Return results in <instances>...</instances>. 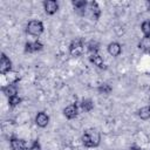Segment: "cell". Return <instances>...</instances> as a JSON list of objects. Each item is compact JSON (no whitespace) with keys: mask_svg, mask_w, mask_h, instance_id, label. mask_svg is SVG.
<instances>
[{"mask_svg":"<svg viewBox=\"0 0 150 150\" xmlns=\"http://www.w3.org/2000/svg\"><path fill=\"white\" fill-rule=\"evenodd\" d=\"M89 60L91 63H94L95 66H97L98 68H105L104 66V62H103V59L100 56L98 53H95V54H89Z\"/></svg>","mask_w":150,"mask_h":150,"instance_id":"5bb4252c","label":"cell"},{"mask_svg":"<svg viewBox=\"0 0 150 150\" xmlns=\"http://www.w3.org/2000/svg\"><path fill=\"white\" fill-rule=\"evenodd\" d=\"M2 93L9 98L18 95V88L15 84H7L6 87H2Z\"/></svg>","mask_w":150,"mask_h":150,"instance_id":"4fadbf2b","label":"cell"},{"mask_svg":"<svg viewBox=\"0 0 150 150\" xmlns=\"http://www.w3.org/2000/svg\"><path fill=\"white\" fill-rule=\"evenodd\" d=\"M43 8H45V12L48 15H53L57 12L59 4L55 0H46V1H43Z\"/></svg>","mask_w":150,"mask_h":150,"instance_id":"5b68a950","label":"cell"},{"mask_svg":"<svg viewBox=\"0 0 150 150\" xmlns=\"http://www.w3.org/2000/svg\"><path fill=\"white\" fill-rule=\"evenodd\" d=\"M88 52H89V54L98 53V43L96 41H90L88 43Z\"/></svg>","mask_w":150,"mask_h":150,"instance_id":"ffe728a7","label":"cell"},{"mask_svg":"<svg viewBox=\"0 0 150 150\" xmlns=\"http://www.w3.org/2000/svg\"><path fill=\"white\" fill-rule=\"evenodd\" d=\"M69 53L71 56H81L83 54V41L81 39H76L69 45Z\"/></svg>","mask_w":150,"mask_h":150,"instance_id":"3957f363","label":"cell"},{"mask_svg":"<svg viewBox=\"0 0 150 150\" xmlns=\"http://www.w3.org/2000/svg\"><path fill=\"white\" fill-rule=\"evenodd\" d=\"M97 90H98V93H100V94H109L112 89H111V87H110L109 84L103 83V84H101V86L97 88Z\"/></svg>","mask_w":150,"mask_h":150,"instance_id":"44dd1931","label":"cell"},{"mask_svg":"<svg viewBox=\"0 0 150 150\" xmlns=\"http://www.w3.org/2000/svg\"><path fill=\"white\" fill-rule=\"evenodd\" d=\"M21 103V98L16 95V96H13V97H9L8 98V104H9V107H16L18 104H20Z\"/></svg>","mask_w":150,"mask_h":150,"instance_id":"7402d4cb","label":"cell"},{"mask_svg":"<svg viewBox=\"0 0 150 150\" xmlns=\"http://www.w3.org/2000/svg\"><path fill=\"white\" fill-rule=\"evenodd\" d=\"M9 143L12 150H26V142L21 138H12Z\"/></svg>","mask_w":150,"mask_h":150,"instance_id":"7c38bea8","label":"cell"},{"mask_svg":"<svg viewBox=\"0 0 150 150\" xmlns=\"http://www.w3.org/2000/svg\"><path fill=\"white\" fill-rule=\"evenodd\" d=\"M71 4L74 6L75 11L80 15H84L87 13V7H88V2L87 1H84V0H74Z\"/></svg>","mask_w":150,"mask_h":150,"instance_id":"9c48e42d","label":"cell"},{"mask_svg":"<svg viewBox=\"0 0 150 150\" xmlns=\"http://www.w3.org/2000/svg\"><path fill=\"white\" fill-rule=\"evenodd\" d=\"M149 101H150V96H149Z\"/></svg>","mask_w":150,"mask_h":150,"instance_id":"484cf974","label":"cell"},{"mask_svg":"<svg viewBox=\"0 0 150 150\" xmlns=\"http://www.w3.org/2000/svg\"><path fill=\"white\" fill-rule=\"evenodd\" d=\"M87 11L90 13L91 18H94L95 20H97L101 15V9L98 7V4L96 1H91V2H88V7H87Z\"/></svg>","mask_w":150,"mask_h":150,"instance_id":"ba28073f","label":"cell"},{"mask_svg":"<svg viewBox=\"0 0 150 150\" xmlns=\"http://www.w3.org/2000/svg\"><path fill=\"white\" fill-rule=\"evenodd\" d=\"M141 30L143 33V35L145 38H150V21L146 20V21H143L142 25H141Z\"/></svg>","mask_w":150,"mask_h":150,"instance_id":"ac0fdd59","label":"cell"},{"mask_svg":"<svg viewBox=\"0 0 150 150\" xmlns=\"http://www.w3.org/2000/svg\"><path fill=\"white\" fill-rule=\"evenodd\" d=\"M77 114H79V107H77V104H75V103H71V104L67 105V107L63 109V115H64L68 120L75 118V117L77 116Z\"/></svg>","mask_w":150,"mask_h":150,"instance_id":"8992f818","label":"cell"},{"mask_svg":"<svg viewBox=\"0 0 150 150\" xmlns=\"http://www.w3.org/2000/svg\"><path fill=\"white\" fill-rule=\"evenodd\" d=\"M138 47H139L141 49H143L144 52H146V53L150 54V38H145V36H144V38L139 41Z\"/></svg>","mask_w":150,"mask_h":150,"instance_id":"2e32d148","label":"cell"},{"mask_svg":"<svg viewBox=\"0 0 150 150\" xmlns=\"http://www.w3.org/2000/svg\"><path fill=\"white\" fill-rule=\"evenodd\" d=\"M146 5H148V8H149V11H150V1H148Z\"/></svg>","mask_w":150,"mask_h":150,"instance_id":"cb8c5ba5","label":"cell"},{"mask_svg":"<svg viewBox=\"0 0 150 150\" xmlns=\"http://www.w3.org/2000/svg\"><path fill=\"white\" fill-rule=\"evenodd\" d=\"M28 150H41V145L39 144V142H34Z\"/></svg>","mask_w":150,"mask_h":150,"instance_id":"603a6c76","label":"cell"},{"mask_svg":"<svg viewBox=\"0 0 150 150\" xmlns=\"http://www.w3.org/2000/svg\"><path fill=\"white\" fill-rule=\"evenodd\" d=\"M9 71H12V61L9 60V57L6 56L5 53H2L0 60V73L1 75H6Z\"/></svg>","mask_w":150,"mask_h":150,"instance_id":"277c9868","label":"cell"},{"mask_svg":"<svg viewBox=\"0 0 150 150\" xmlns=\"http://www.w3.org/2000/svg\"><path fill=\"white\" fill-rule=\"evenodd\" d=\"M35 123H36L38 127L45 128V127H47L48 123H49V116H48L45 111H40V112H38V115L35 116Z\"/></svg>","mask_w":150,"mask_h":150,"instance_id":"52a82bcc","label":"cell"},{"mask_svg":"<svg viewBox=\"0 0 150 150\" xmlns=\"http://www.w3.org/2000/svg\"><path fill=\"white\" fill-rule=\"evenodd\" d=\"M6 77H7L8 81H9L8 84H15V83L20 80V75H19V73H18V71H14V70L7 73V74H6Z\"/></svg>","mask_w":150,"mask_h":150,"instance_id":"9a60e30c","label":"cell"},{"mask_svg":"<svg viewBox=\"0 0 150 150\" xmlns=\"http://www.w3.org/2000/svg\"><path fill=\"white\" fill-rule=\"evenodd\" d=\"M129 150H138V149H136V148H131V149H129Z\"/></svg>","mask_w":150,"mask_h":150,"instance_id":"d4e9b609","label":"cell"},{"mask_svg":"<svg viewBox=\"0 0 150 150\" xmlns=\"http://www.w3.org/2000/svg\"><path fill=\"white\" fill-rule=\"evenodd\" d=\"M26 32L32 36H40L43 33V23L39 20H30L27 25Z\"/></svg>","mask_w":150,"mask_h":150,"instance_id":"7a4b0ae2","label":"cell"},{"mask_svg":"<svg viewBox=\"0 0 150 150\" xmlns=\"http://www.w3.org/2000/svg\"><path fill=\"white\" fill-rule=\"evenodd\" d=\"M101 135L100 131L95 128L87 129L82 135V143L86 148H96L100 145Z\"/></svg>","mask_w":150,"mask_h":150,"instance_id":"6da1fadb","label":"cell"},{"mask_svg":"<svg viewBox=\"0 0 150 150\" xmlns=\"http://www.w3.org/2000/svg\"><path fill=\"white\" fill-rule=\"evenodd\" d=\"M43 48V45L40 41H33V42H27L25 45V52L26 53H35L39 52Z\"/></svg>","mask_w":150,"mask_h":150,"instance_id":"30bf717a","label":"cell"},{"mask_svg":"<svg viewBox=\"0 0 150 150\" xmlns=\"http://www.w3.org/2000/svg\"><path fill=\"white\" fill-rule=\"evenodd\" d=\"M81 108H82V110H84V111H90V110L94 108V103H93V101L89 100V98L82 100V102H81Z\"/></svg>","mask_w":150,"mask_h":150,"instance_id":"d6986e66","label":"cell"},{"mask_svg":"<svg viewBox=\"0 0 150 150\" xmlns=\"http://www.w3.org/2000/svg\"><path fill=\"white\" fill-rule=\"evenodd\" d=\"M108 53L111 55V56H118L121 53H122V47L118 42H110L108 45Z\"/></svg>","mask_w":150,"mask_h":150,"instance_id":"8fae6325","label":"cell"},{"mask_svg":"<svg viewBox=\"0 0 150 150\" xmlns=\"http://www.w3.org/2000/svg\"><path fill=\"white\" fill-rule=\"evenodd\" d=\"M138 116H139L142 120H148V118H150V105L142 107V108L138 110Z\"/></svg>","mask_w":150,"mask_h":150,"instance_id":"e0dca14e","label":"cell"}]
</instances>
